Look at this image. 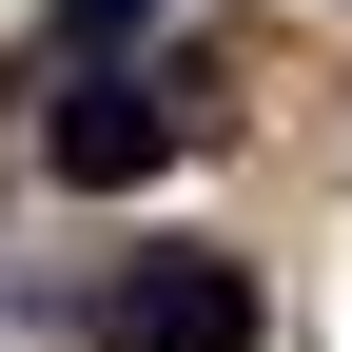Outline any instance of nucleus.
<instances>
[{
	"mask_svg": "<svg viewBox=\"0 0 352 352\" xmlns=\"http://www.w3.org/2000/svg\"><path fill=\"white\" fill-rule=\"evenodd\" d=\"M39 20H59V59H138V39H157V0H39Z\"/></svg>",
	"mask_w": 352,
	"mask_h": 352,
	"instance_id": "3",
	"label": "nucleus"
},
{
	"mask_svg": "<svg viewBox=\"0 0 352 352\" xmlns=\"http://www.w3.org/2000/svg\"><path fill=\"white\" fill-rule=\"evenodd\" d=\"M215 138V98H196V59H59V98H39V176H78V196H138V176H176Z\"/></svg>",
	"mask_w": 352,
	"mask_h": 352,
	"instance_id": "1",
	"label": "nucleus"
},
{
	"mask_svg": "<svg viewBox=\"0 0 352 352\" xmlns=\"http://www.w3.org/2000/svg\"><path fill=\"white\" fill-rule=\"evenodd\" d=\"M98 352H254V274L235 254H138L98 294Z\"/></svg>",
	"mask_w": 352,
	"mask_h": 352,
	"instance_id": "2",
	"label": "nucleus"
}]
</instances>
